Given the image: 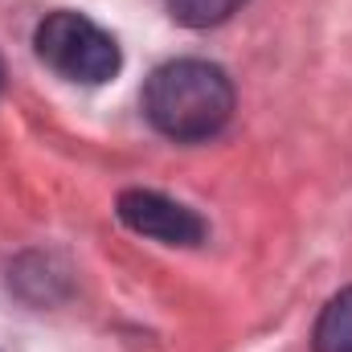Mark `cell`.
I'll use <instances>...</instances> for the list:
<instances>
[{
  "label": "cell",
  "instance_id": "obj_1",
  "mask_svg": "<svg viewBox=\"0 0 352 352\" xmlns=\"http://www.w3.org/2000/svg\"><path fill=\"white\" fill-rule=\"evenodd\" d=\"M144 115L176 144H205L234 119V82L201 58L164 62L144 82Z\"/></svg>",
  "mask_w": 352,
  "mask_h": 352
},
{
  "label": "cell",
  "instance_id": "obj_2",
  "mask_svg": "<svg viewBox=\"0 0 352 352\" xmlns=\"http://www.w3.org/2000/svg\"><path fill=\"white\" fill-rule=\"evenodd\" d=\"M33 50L54 74L70 82H87V87L111 82L123 66L119 41L102 25H94L87 12H74V8L50 12L33 33Z\"/></svg>",
  "mask_w": 352,
  "mask_h": 352
},
{
  "label": "cell",
  "instance_id": "obj_3",
  "mask_svg": "<svg viewBox=\"0 0 352 352\" xmlns=\"http://www.w3.org/2000/svg\"><path fill=\"white\" fill-rule=\"evenodd\" d=\"M119 221L144 238H156L164 246H197L205 238V221L164 192H152V188H127L119 197Z\"/></svg>",
  "mask_w": 352,
  "mask_h": 352
},
{
  "label": "cell",
  "instance_id": "obj_4",
  "mask_svg": "<svg viewBox=\"0 0 352 352\" xmlns=\"http://www.w3.org/2000/svg\"><path fill=\"white\" fill-rule=\"evenodd\" d=\"M311 349L316 352H352V287L328 299V307L316 320L311 332Z\"/></svg>",
  "mask_w": 352,
  "mask_h": 352
},
{
  "label": "cell",
  "instance_id": "obj_5",
  "mask_svg": "<svg viewBox=\"0 0 352 352\" xmlns=\"http://www.w3.org/2000/svg\"><path fill=\"white\" fill-rule=\"evenodd\" d=\"M246 0H164V8L173 12L176 25L184 29H213L221 21H230Z\"/></svg>",
  "mask_w": 352,
  "mask_h": 352
},
{
  "label": "cell",
  "instance_id": "obj_6",
  "mask_svg": "<svg viewBox=\"0 0 352 352\" xmlns=\"http://www.w3.org/2000/svg\"><path fill=\"white\" fill-rule=\"evenodd\" d=\"M0 90H4V62H0Z\"/></svg>",
  "mask_w": 352,
  "mask_h": 352
}]
</instances>
